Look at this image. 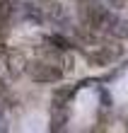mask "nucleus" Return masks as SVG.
<instances>
[{"label":"nucleus","mask_w":128,"mask_h":133,"mask_svg":"<svg viewBox=\"0 0 128 133\" xmlns=\"http://www.w3.org/2000/svg\"><path fill=\"white\" fill-rule=\"evenodd\" d=\"M46 41H49V44H53V49H58V51H65V49H70V46H73L65 36H60V34H53V36H49V39H46Z\"/></svg>","instance_id":"7ed1b4c3"},{"label":"nucleus","mask_w":128,"mask_h":133,"mask_svg":"<svg viewBox=\"0 0 128 133\" xmlns=\"http://www.w3.org/2000/svg\"><path fill=\"white\" fill-rule=\"evenodd\" d=\"M5 95H7V87H5V82L0 80V97H5Z\"/></svg>","instance_id":"39448f33"},{"label":"nucleus","mask_w":128,"mask_h":133,"mask_svg":"<svg viewBox=\"0 0 128 133\" xmlns=\"http://www.w3.org/2000/svg\"><path fill=\"white\" fill-rule=\"evenodd\" d=\"M27 75L34 82H58L63 77V70L49 61H31L27 63Z\"/></svg>","instance_id":"f257e3e1"},{"label":"nucleus","mask_w":128,"mask_h":133,"mask_svg":"<svg viewBox=\"0 0 128 133\" xmlns=\"http://www.w3.org/2000/svg\"><path fill=\"white\" fill-rule=\"evenodd\" d=\"M7 51H10V49H7V29L3 27V19H0V53L5 56Z\"/></svg>","instance_id":"20e7f679"},{"label":"nucleus","mask_w":128,"mask_h":133,"mask_svg":"<svg viewBox=\"0 0 128 133\" xmlns=\"http://www.w3.org/2000/svg\"><path fill=\"white\" fill-rule=\"evenodd\" d=\"M15 15H17V5H15L12 0H0V19L10 22Z\"/></svg>","instance_id":"f03ea898"}]
</instances>
